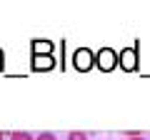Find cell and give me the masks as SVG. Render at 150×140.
<instances>
[{
    "label": "cell",
    "instance_id": "8992f818",
    "mask_svg": "<svg viewBox=\"0 0 150 140\" xmlns=\"http://www.w3.org/2000/svg\"><path fill=\"white\" fill-rule=\"evenodd\" d=\"M8 140H35V135L28 130H13V133H8Z\"/></svg>",
    "mask_w": 150,
    "mask_h": 140
},
{
    "label": "cell",
    "instance_id": "52a82bcc",
    "mask_svg": "<svg viewBox=\"0 0 150 140\" xmlns=\"http://www.w3.org/2000/svg\"><path fill=\"white\" fill-rule=\"evenodd\" d=\"M90 135L83 133V130H73V133H68V140H88Z\"/></svg>",
    "mask_w": 150,
    "mask_h": 140
},
{
    "label": "cell",
    "instance_id": "3957f363",
    "mask_svg": "<svg viewBox=\"0 0 150 140\" xmlns=\"http://www.w3.org/2000/svg\"><path fill=\"white\" fill-rule=\"evenodd\" d=\"M118 65L123 70H135L138 68V53H135L133 48H125L118 53Z\"/></svg>",
    "mask_w": 150,
    "mask_h": 140
},
{
    "label": "cell",
    "instance_id": "9c48e42d",
    "mask_svg": "<svg viewBox=\"0 0 150 140\" xmlns=\"http://www.w3.org/2000/svg\"><path fill=\"white\" fill-rule=\"evenodd\" d=\"M130 140H148L145 135H138V138H130Z\"/></svg>",
    "mask_w": 150,
    "mask_h": 140
},
{
    "label": "cell",
    "instance_id": "6da1fadb",
    "mask_svg": "<svg viewBox=\"0 0 150 140\" xmlns=\"http://www.w3.org/2000/svg\"><path fill=\"white\" fill-rule=\"evenodd\" d=\"M95 65L103 70V73L115 70V65H118V53H115L112 48H100L95 53Z\"/></svg>",
    "mask_w": 150,
    "mask_h": 140
},
{
    "label": "cell",
    "instance_id": "277c9868",
    "mask_svg": "<svg viewBox=\"0 0 150 140\" xmlns=\"http://www.w3.org/2000/svg\"><path fill=\"white\" fill-rule=\"evenodd\" d=\"M55 68L53 55H33V70H50Z\"/></svg>",
    "mask_w": 150,
    "mask_h": 140
},
{
    "label": "cell",
    "instance_id": "ba28073f",
    "mask_svg": "<svg viewBox=\"0 0 150 140\" xmlns=\"http://www.w3.org/2000/svg\"><path fill=\"white\" fill-rule=\"evenodd\" d=\"M35 140H58V135L50 133V130H43V133H38V135H35Z\"/></svg>",
    "mask_w": 150,
    "mask_h": 140
},
{
    "label": "cell",
    "instance_id": "5b68a950",
    "mask_svg": "<svg viewBox=\"0 0 150 140\" xmlns=\"http://www.w3.org/2000/svg\"><path fill=\"white\" fill-rule=\"evenodd\" d=\"M53 53V43L50 40H35L33 43V55H50Z\"/></svg>",
    "mask_w": 150,
    "mask_h": 140
},
{
    "label": "cell",
    "instance_id": "30bf717a",
    "mask_svg": "<svg viewBox=\"0 0 150 140\" xmlns=\"http://www.w3.org/2000/svg\"><path fill=\"white\" fill-rule=\"evenodd\" d=\"M8 138V133H3V130H0V140H5Z\"/></svg>",
    "mask_w": 150,
    "mask_h": 140
},
{
    "label": "cell",
    "instance_id": "7a4b0ae2",
    "mask_svg": "<svg viewBox=\"0 0 150 140\" xmlns=\"http://www.w3.org/2000/svg\"><path fill=\"white\" fill-rule=\"evenodd\" d=\"M73 65H75V70H80V73L90 70L93 65H95V53H93L90 48H78L73 53Z\"/></svg>",
    "mask_w": 150,
    "mask_h": 140
}]
</instances>
